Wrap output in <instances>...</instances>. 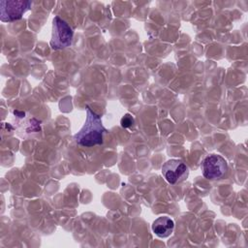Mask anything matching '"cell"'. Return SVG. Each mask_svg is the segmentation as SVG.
Returning <instances> with one entry per match:
<instances>
[{
  "label": "cell",
  "instance_id": "obj_1",
  "mask_svg": "<svg viewBox=\"0 0 248 248\" xmlns=\"http://www.w3.org/2000/svg\"><path fill=\"white\" fill-rule=\"evenodd\" d=\"M105 133L107 129L103 126L100 115L86 107V119L82 128L74 136L75 141L84 147L102 144Z\"/></svg>",
  "mask_w": 248,
  "mask_h": 248
},
{
  "label": "cell",
  "instance_id": "obj_2",
  "mask_svg": "<svg viewBox=\"0 0 248 248\" xmlns=\"http://www.w3.org/2000/svg\"><path fill=\"white\" fill-rule=\"evenodd\" d=\"M74 31L72 27L59 16H55L52 21V33L50 46L53 49H63L72 44Z\"/></svg>",
  "mask_w": 248,
  "mask_h": 248
},
{
  "label": "cell",
  "instance_id": "obj_3",
  "mask_svg": "<svg viewBox=\"0 0 248 248\" xmlns=\"http://www.w3.org/2000/svg\"><path fill=\"white\" fill-rule=\"evenodd\" d=\"M31 1L18 0H1L0 1V18L3 22H13L20 19L23 14L31 8Z\"/></svg>",
  "mask_w": 248,
  "mask_h": 248
},
{
  "label": "cell",
  "instance_id": "obj_4",
  "mask_svg": "<svg viewBox=\"0 0 248 248\" xmlns=\"http://www.w3.org/2000/svg\"><path fill=\"white\" fill-rule=\"evenodd\" d=\"M202 175L207 179L221 178L228 170L227 161L217 154H211L206 156L201 164Z\"/></svg>",
  "mask_w": 248,
  "mask_h": 248
},
{
  "label": "cell",
  "instance_id": "obj_5",
  "mask_svg": "<svg viewBox=\"0 0 248 248\" xmlns=\"http://www.w3.org/2000/svg\"><path fill=\"white\" fill-rule=\"evenodd\" d=\"M162 174L170 184H176L188 177L189 168L181 160L170 159L163 165Z\"/></svg>",
  "mask_w": 248,
  "mask_h": 248
},
{
  "label": "cell",
  "instance_id": "obj_6",
  "mask_svg": "<svg viewBox=\"0 0 248 248\" xmlns=\"http://www.w3.org/2000/svg\"><path fill=\"white\" fill-rule=\"evenodd\" d=\"M174 229V222L168 216L158 217L152 223V231L159 237L170 236Z\"/></svg>",
  "mask_w": 248,
  "mask_h": 248
},
{
  "label": "cell",
  "instance_id": "obj_7",
  "mask_svg": "<svg viewBox=\"0 0 248 248\" xmlns=\"http://www.w3.org/2000/svg\"><path fill=\"white\" fill-rule=\"evenodd\" d=\"M120 124L123 128H129L134 124V117L130 113H126L120 120Z\"/></svg>",
  "mask_w": 248,
  "mask_h": 248
}]
</instances>
